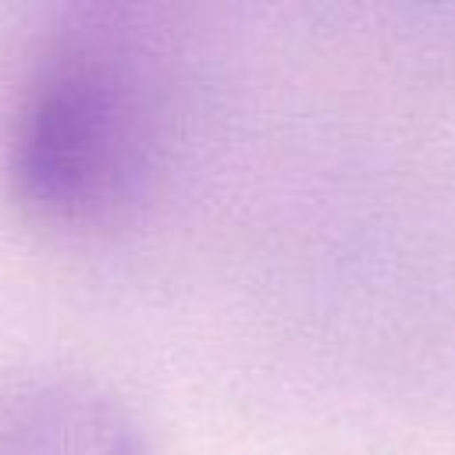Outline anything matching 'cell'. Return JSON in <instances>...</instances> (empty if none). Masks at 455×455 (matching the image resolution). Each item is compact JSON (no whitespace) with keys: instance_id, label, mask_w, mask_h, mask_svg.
Listing matches in <instances>:
<instances>
[{"instance_id":"1","label":"cell","mask_w":455,"mask_h":455,"mask_svg":"<svg viewBox=\"0 0 455 455\" xmlns=\"http://www.w3.org/2000/svg\"><path fill=\"white\" fill-rule=\"evenodd\" d=\"M164 89L153 57L114 25H78L36 64L11 124L7 171L28 213L100 228L156 174Z\"/></svg>"},{"instance_id":"2","label":"cell","mask_w":455,"mask_h":455,"mask_svg":"<svg viewBox=\"0 0 455 455\" xmlns=\"http://www.w3.org/2000/svg\"><path fill=\"white\" fill-rule=\"evenodd\" d=\"M0 455H146L100 384L60 370L0 373Z\"/></svg>"}]
</instances>
